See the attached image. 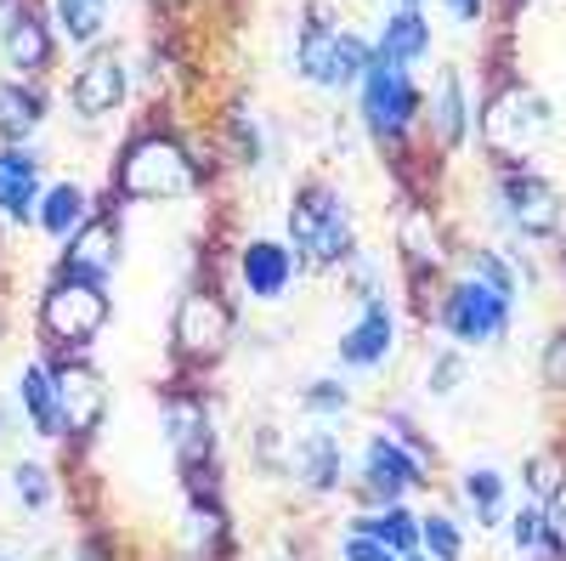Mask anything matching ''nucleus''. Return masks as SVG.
<instances>
[{
  "mask_svg": "<svg viewBox=\"0 0 566 561\" xmlns=\"http://www.w3.org/2000/svg\"><path fill=\"white\" fill-rule=\"evenodd\" d=\"M119 194L125 199H187V194H199V181H205V165L199 154L181 143V136L170 131H142L125 143L119 154Z\"/></svg>",
  "mask_w": 566,
  "mask_h": 561,
  "instance_id": "nucleus-1",
  "label": "nucleus"
},
{
  "mask_svg": "<svg viewBox=\"0 0 566 561\" xmlns=\"http://www.w3.org/2000/svg\"><path fill=\"white\" fill-rule=\"evenodd\" d=\"M476 125H482L488 154L515 170V165H527V159L549 143L555 114H549V103L538 97L533 85H504V91H493V97L482 103V120H476Z\"/></svg>",
  "mask_w": 566,
  "mask_h": 561,
  "instance_id": "nucleus-2",
  "label": "nucleus"
},
{
  "mask_svg": "<svg viewBox=\"0 0 566 561\" xmlns=\"http://www.w3.org/2000/svg\"><path fill=\"white\" fill-rule=\"evenodd\" d=\"M368 63H374V52L352 34V29H335L323 12H306L301 18V34H295V69L312 80V85H323V91H346V85H357L363 74H368Z\"/></svg>",
  "mask_w": 566,
  "mask_h": 561,
  "instance_id": "nucleus-3",
  "label": "nucleus"
},
{
  "mask_svg": "<svg viewBox=\"0 0 566 561\" xmlns=\"http://www.w3.org/2000/svg\"><path fill=\"white\" fill-rule=\"evenodd\" d=\"M290 239H295V256L312 267H335L352 250V210L340 199V187H323V181L301 187L290 205Z\"/></svg>",
  "mask_w": 566,
  "mask_h": 561,
  "instance_id": "nucleus-4",
  "label": "nucleus"
},
{
  "mask_svg": "<svg viewBox=\"0 0 566 561\" xmlns=\"http://www.w3.org/2000/svg\"><path fill=\"white\" fill-rule=\"evenodd\" d=\"M357 108H363V125H368V136L380 148H397L402 136H408V125L419 120V108H424V91L408 80V69H397V63H380L374 58L368 63V74L357 80Z\"/></svg>",
  "mask_w": 566,
  "mask_h": 561,
  "instance_id": "nucleus-5",
  "label": "nucleus"
},
{
  "mask_svg": "<svg viewBox=\"0 0 566 561\" xmlns=\"http://www.w3.org/2000/svg\"><path fill=\"white\" fill-rule=\"evenodd\" d=\"M40 323H45V335H52V341L85 346L108 323L103 284H91V278H63V284H52V290H45V301H40Z\"/></svg>",
  "mask_w": 566,
  "mask_h": 561,
  "instance_id": "nucleus-6",
  "label": "nucleus"
},
{
  "mask_svg": "<svg viewBox=\"0 0 566 561\" xmlns=\"http://www.w3.org/2000/svg\"><path fill=\"white\" fill-rule=\"evenodd\" d=\"M232 341V312L221 295L210 290H193L181 307H176V352L187 363H216Z\"/></svg>",
  "mask_w": 566,
  "mask_h": 561,
  "instance_id": "nucleus-7",
  "label": "nucleus"
},
{
  "mask_svg": "<svg viewBox=\"0 0 566 561\" xmlns=\"http://www.w3.org/2000/svg\"><path fill=\"white\" fill-rule=\"evenodd\" d=\"M442 323H448V335H459V341H476V346L499 341L504 323H510V295L482 284V278H464V284L448 295V307H442Z\"/></svg>",
  "mask_w": 566,
  "mask_h": 561,
  "instance_id": "nucleus-8",
  "label": "nucleus"
},
{
  "mask_svg": "<svg viewBox=\"0 0 566 561\" xmlns=\"http://www.w3.org/2000/svg\"><path fill=\"white\" fill-rule=\"evenodd\" d=\"M499 199H504V216L522 227L527 239H555V232H560L566 205H560V187H549L544 176H533V170L515 165V170L504 176V187H499Z\"/></svg>",
  "mask_w": 566,
  "mask_h": 561,
  "instance_id": "nucleus-9",
  "label": "nucleus"
},
{
  "mask_svg": "<svg viewBox=\"0 0 566 561\" xmlns=\"http://www.w3.org/2000/svg\"><path fill=\"white\" fill-rule=\"evenodd\" d=\"M125 91H130V74H125L119 52H114V45H97V52H91L74 69V80H69V108L80 120H103V114H114L125 103Z\"/></svg>",
  "mask_w": 566,
  "mask_h": 561,
  "instance_id": "nucleus-10",
  "label": "nucleus"
},
{
  "mask_svg": "<svg viewBox=\"0 0 566 561\" xmlns=\"http://www.w3.org/2000/svg\"><path fill=\"white\" fill-rule=\"evenodd\" d=\"M0 58H7L18 80H34L52 69V29H45V18L29 0H12L7 18H0Z\"/></svg>",
  "mask_w": 566,
  "mask_h": 561,
  "instance_id": "nucleus-11",
  "label": "nucleus"
},
{
  "mask_svg": "<svg viewBox=\"0 0 566 561\" xmlns=\"http://www.w3.org/2000/svg\"><path fill=\"white\" fill-rule=\"evenodd\" d=\"M57 414H63V432L69 437H85V432H97V419L108 414V386H103V374L97 368H57Z\"/></svg>",
  "mask_w": 566,
  "mask_h": 561,
  "instance_id": "nucleus-12",
  "label": "nucleus"
},
{
  "mask_svg": "<svg viewBox=\"0 0 566 561\" xmlns=\"http://www.w3.org/2000/svg\"><path fill=\"white\" fill-rule=\"evenodd\" d=\"M119 267V221L114 216H91L74 239H69V256H63V278H91L103 284Z\"/></svg>",
  "mask_w": 566,
  "mask_h": 561,
  "instance_id": "nucleus-13",
  "label": "nucleus"
},
{
  "mask_svg": "<svg viewBox=\"0 0 566 561\" xmlns=\"http://www.w3.org/2000/svg\"><path fill=\"white\" fill-rule=\"evenodd\" d=\"M363 477H368V494H374V499H386V505H397V499H402L408 488H419V482H431V471H424L413 454H402L397 443H386V437H374V443H368Z\"/></svg>",
  "mask_w": 566,
  "mask_h": 561,
  "instance_id": "nucleus-14",
  "label": "nucleus"
},
{
  "mask_svg": "<svg viewBox=\"0 0 566 561\" xmlns=\"http://www.w3.org/2000/svg\"><path fill=\"white\" fill-rule=\"evenodd\" d=\"M424 52H431V18L419 12V0H402V7L380 23L374 58H380V63H397V69H413Z\"/></svg>",
  "mask_w": 566,
  "mask_h": 561,
  "instance_id": "nucleus-15",
  "label": "nucleus"
},
{
  "mask_svg": "<svg viewBox=\"0 0 566 561\" xmlns=\"http://www.w3.org/2000/svg\"><path fill=\"white\" fill-rule=\"evenodd\" d=\"M391 341H397L391 307H386V301H368L363 323H357V330H346V341H340V357H346L352 368H374V363H386Z\"/></svg>",
  "mask_w": 566,
  "mask_h": 561,
  "instance_id": "nucleus-16",
  "label": "nucleus"
},
{
  "mask_svg": "<svg viewBox=\"0 0 566 561\" xmlns=\"http://www.w3.org/2000/svg\"><path fill=\"white\" fill-rule=\"evenodd\" d=\"M470 131V103H464V74L459 69H442L437 91H431V136L437 148H459Z\"/></svg>",
  "mask_w": 566,
  "mask_h": 561,
  "instance_id": "nucleus-17",
  "label": "nucleus"
},
{
  "mask_svg": "<svg viewBox=\"0 0 566 561\" xmlns=\"http://www.w3.org/2000/svg\"><path fill=\"white\" fill-rule=\"evenodd\" d=\"M239 272H244V290H250V295L272 301V295H283V290H290L295 261H290V250H283V245H266V239H255V245L244 250Z\"/></svg>",
  "mask_w": 566,
  "mask_h": 561,
  "instance_id": "nucleus-18",
  "label": "nucleus"
},
{
  "mask_svg": "<svg viewBox=\"0 0 566 561\" xmlns=\"http://www.w3.org/2000/svg\"><path fill=\"white\" fill-rule=\"evenodd\" d=\"M34 199H40V170H34V154L23 148H0V210L29 221L34 216Z\"/></svg>",
  "mask_w": 566,
  "mask_h": 561,
  "instance_id": "nucleus-19",
  "label": "nucleus"
},
{
  "mask_svg": "<svg viewBox=\"0 0 566 561\" xmlns=\"http://www.w3.org/2000/svg\"><path fill=\"white\" fill-rule=\"evenodd\" d=\"M45 120V91L29 85V80H0V136L7 143H23V136Z\"/></svg>",
  "mask_w": 566,
  "mask_h": 561,
  "instance_id": "nucleus-20",
  "label": "nucleus"
},
{
  "mask_svg": "<svg viewBox=\"0 0 566 561\" xmlns=\"http://www.w3.org/2000/svg\"><path fill=\"white\" fill-rule=\"evenodd\" d=\"M18 392H23L29 426H34L40 437H57V432H63V414H57V374H45V363H29L23 381H18Z\"/></svg>",
  "mask_w": 566,
  "mask_h": 561,
  "instance_id": "nucleus-21",
  "label": "nucleus"
},
{
  "mask_svg": "<svg viewBox=\"0 0 566 561\" xmlns=\"http://www.w3.org/2000/svg\"><path fill=\"white\" fill-rule=\"evenodd\" d=\"M85 187L80 181H57V187H45V199H40V227L52 232V239H74V232L85 227Z\"/></svg>",
  "mask_w": 566,
  "mask_h": 561,
  "instance_id": "nucleus-22",
  "label": "nucleus"
},
{
  "mask_svg": "<svg viewBox=\"0 0 566 561\" xmlns=\"http://www.w3.org/2000/svg\"><path fill=\"white\" fill-rule=\"evenodd\" d=\"M397 245H402V256H408L419 272L437 267V261H442V239H437L431 210H408V216H402V232H397Z\"/></svg>",
  "mask_w": 566,
  "mask_h": 561,
  "instance_id": "nucleus-23",
  "label": "nucleus"
},
{
  "mask_svg": "<svg viewBox=\"0 0 566 561\" xmlns=\"http://www.w3.org/2000/svg\"><path fill=\"white\" fill-rule=\"evenodd\" d=\"M295 471H301V482L306 488H335L340 482V448H335V437H306L301 443V459H295Z\"/></svg>",
  "mask_w": 566,
  "mask_h": 561,
  "instance_id": "nucleus-24",
  "label": "nucleus"
},
{
  "mask_svg": "<svg viewBox=\"0 0 566 561\" xmlns=\"http://www.w3.org/2000/svg\"><path fill=\"white\" fill-rule=\"evenodd\" d=\"M52 7H57V29L80 45L108 29V0H52Z\"/></svg>",
  "mask_w": 566,
  "mask_h": 561,
  "instance_id": "nucleus-25",
  "label": "nucleus"
},
{
  "mask_svg": "<svg viewBox=\"0 0 566 561\" xmlns=\"http://www.w3.org/2000/svg\"><path fill=\"white\" fill-rule=\"evenodd\" d=\"M363 533H374L386 550H397V555H413L419 550V522L408 517V510H397V505H386V517H374V522H363Z\"/></svg>",
  "mask_w": 566,
  "mask_h": 561,
  "instance_id": "nucleus-26",
  "label": "nucleus"
},
{
  "mask_svg": "<svg viewBox=\"0 0 566 561\" xmlns=\"http://www.w3.org/2000/svg\"><path fill=\"white\" fill-rule=\"evenodd\" d=\"M464 494H470V510L482 522H499L504 517V477L499 471H470L464 477Z\"/></svg>",
  "mask_w": 566,
  "mask_h": 561,
  "instance_id": "nucleus-27",
  "label": "nucleus"
},
{
  "mask_svg": "<svg viewBox=\"0 0 566 561\" xmlns=\"http://www.w3.org/2000/svg\"><path fill=\"white\" fill-rule=\"evenodd\" d=\"M170 432H176V443H181L187 454H193V459L210 448V426H205V414H199L193 403H181V408L170 414Z\"/></svg>",
  "mask_w": 566,
  "mask_h": 561,
  "instance_id": "nucleus-28",
  "label": "nucleus"
},
{
  "mask_svg": "<svg viewBox=\"0 0 566 561\" xmlns=\"http://www.w3.org/2000/svg\"><path fill=\"white\" fill-rule=\"evenodd\" d=\"M419 544L431 550L437 561H459V555H464V550H459V528H453L448 517H424V522H419Z\"/></svg>",
  "mask_w": 566,
  "mask_h": 561,
  "instance_id": "nucleus-29",
  "label": "nucleus"
},
{
  "mask_svg": "<svg viewBox=\"0 0 566 561\" xmlns=\"http://www.w3.org/2000/svg\"><path fill=\"white\" fill-rule=\"evenodd\" d=\"M12 488L23 494V505H29V510H45V505H52V482H45V471H40L34 459H23L18 471H12Z\"/></svg>",
  "mask_w": 566,
  "mask_h": 561,
  "instance_id": "nucleus-30",
  "label": "nucleus"
},
{
  "mask_svg": "<svg viewBox=\"0 0 566 561\" xmlns=\"http://www.w3.org/2000/svg\"><path fill=\"white\" fill-rule=\"evenodd\" d=\"M544 533H549V550L566 555V482L544 499Z\"/></svg>",
  "mask_w": 566,
  "mask_h": 561,
  "instance_id": "nucleus-31",
  "label": "nucleus"
},
{
  "mask_svg": "<svg viewBox=\"0 0 566 561\" xmlns=\"http://www.w3.org/2000/svg\"><path fill=\"white\" fill-rule=\"evenodd\" d=\"M510 533H515V544H522V550L549 544V533H544V510H522V517L510 522Z\"/></svg>",
  "mask_w": 566,
  "mask_h": 561,
  "instance_id": "nucleus-32",
  "label": "nucleus"
},
{
  "mask_svg": "<svg viewBox=\"0 0 566 561\" xmlns=\"http://www.w3.org/2000/svg\"><path fill=\"white\" fill-rule=\"evenodd\" d=\"M346 561H391V550L374 539V533H352L346 539Z\"/></svg>",
  "mask_w": 566,
  "mask_h": 561,
  "instance_id": "nucleus-33",
  "label": "nucleus"
},
{
  "mask_svg": "<svg viewBox=\"0 0 566 561\" xmlns=\"http://www.w3.org/2000/svg\"><path fill=\"white\" fill-rule=\"evenodd\" d=\"M544 381H549V386H566V335H555V341L544 346Z\"/></svg>",
  "mask_w": 566,
  "mask_h": 561,
  "instance_id": "nucleus-34",
  "label": "nucleus"
},
{
  "mask_svg": "<svg viewBox=\"0 0 566 561\" xmlns=\"http://www.w3.org/2000/svg\"><path fill=\"white\" fill-rule=\"evenodd\" d=\"M306 397H312V408H346V392L340 386H312Z\"/></svg>",
  "mask_w": 566,
  "mask_h": 561,
  "instance_id": "nucleus-35",
  "label": "nucleus"
},
{
  "mask_svg": "<svg viewBox=\"0 0 566 561\" xmlns=\"http://www.w3.org/2000/svg\"><path fill=\"white\" fill-rule=\"evenodd\" d=\"M448 12H453L459 23H476V18L488 12V0H448Z\"/></svg>",
  "mask_w": 566,
  "mask_h": 561,
  "instance_id": "nucleus-36",
  "label": "nucleus"
},
{
  "mask_svg": "<svg viewBox=\"0 0 566 561\" xmlns=\"http://www.w3.org/2000/svg\"><path fill=\"white\" fill-rule=\"evenodd\" d=\"M448 386H459V357H442L437 363V392H448Z\"/></svg>",
  "mask_w": 566,
  "mask_h": 561,
  "instance_id": "nucleus-37",
  "label": "nucleus"
},
{
  "mask_svg": "<svg viewBox=\"0 0 566 561\" xmlns=\"http://www.w3.org/2000/svg\"><path fill=\"white\" fill-rule=\"evenodd\" d=\"M181 7H193V0H154V12H181Z\"/></svg>",
  "mask_w": 566,
  "mask_h": 561,
  "instance_id": "nucleus-38",
  "label": "nucleus"
},
{
  "mask_svg": "<svg viewBox=\"0 0 566 561\" xmlns=\"http://www.w3.org/2000/svg\"><path fill=\"white\" fill-rule=\"evenodd\" d=\"M408 561H424V555H419V550H413V555H408Z\"/></svg>",
  "mask_w": 566,
  "mask_h": 561,
  "instance_id": "nucleus-39",
  "label": "nucleus"
},
{
  "mask_svg": "<svg viewBox=\"0 0 566 561\" xmlns=\"http://www.w3.org/2000/svg\"><path fill=\"white\" fill-rule=\"evenodd\" d=\"M7 7H12V0H0V12H7Z\"/></svg>",
  "mask_w": 566,
  "mask_h": 561,
  "instance_id": "nucleus-40",
  "label": "nucleus"
}]
</instances>
